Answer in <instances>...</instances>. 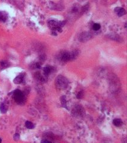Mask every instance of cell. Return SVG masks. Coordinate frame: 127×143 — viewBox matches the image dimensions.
I'll list each match as a JSON object with an SVG mask.
<instances>
[{
	"label": "cell",
	"instance_id": "cell-1",
	"mask_svg": "<svg viewBox=\"0 0 127 143\" xmlns=\"http://www.w3.org/2000/svg\"><path fill=\"white\" fill-rule=\"evenodd\" d=\"M55 84L57 88L60 89V90L65 89L68 87V81L67 80V79L65 78L64 76L60 75L56 78V79H55Z\"/></svg>",
	"mask_w": 127,
	"mask_h": 143
},
{
	"label": "cell",
	"instance_id": "cell-2",
	"mask_svg": "<svg viewBox=\"0 0 127 143\" xmlns=\"http://www.w3.org/2000/svg\"><path fill=\"white\" fill-rule=\"evenodd\" d=\"M13 97L15 101L18 104H23L25 100V96L24 94L19 90H16L14 91Z\"/></svg>",
	"mask_w": 127,
	"mask_h": 143
},
{
	"label": "cell",
	"instance_id": "cell-3",
	"mask_svg": "<svg viewBox=\"0 0 127 143\" xmlns=\"http://www.w3.org/2000/svg\"><path fill=\"white\" fill-rule=\"evenodd\" d=\"M62 22H59L57 21H55V20H50L49 22V25L51 29L54 30H59V32L61 31V28L63 24H62Z\"/></svg>",
	"mask_w": 127,
	"mask_h": 143
},
{
	"label": "cell",
	"instance_id": "cell-4",
	"mask_svg": "<svg viewBox=\"0 0 127 143\" xmlns=\"http://www.w3.org/2000/svg\"><path fill=\"white\" fill-rule=\"evenodd\" d=\"M57 59L60 62H67L71 60L70 59V52L68 51H62L60 52L58 55Z\"/></svg>",
	"mask_w": 127,
	"mask_h": 143
},
{
	"label": "cell",
	"instance_id": "cell-5",
	"mask_svg": "<svg viewBox=\"0 0 127 143\" xmlns=\"http://www.w3.org/2000/svg\"><path fill=\"white\" fill-rule=\"evenodd\" d=\"M92 38L91 34L88 32H84L81 33L79 36V41L82 42H87L91 39Z\"/></svg>",
	"mask_w": 127,
	"mask_h": 143
},
{
	"label": "cell",
	"instance_id": "cell-6",
	"mask_svg": "<svg viewBox=\"0 0 127 143\" xmlns=\"http://www.w3.org/2000/svg\"><path fill=\"white\" fill-rule=\"evenodd\" d=\"M72 113L75 116H82L84 115V110L83 108L80 106H77L73 109Z\"/></svg>",
	"mask_w": 127,
	"mask_h": 143
},
{
	"label": "cell",
	"instance_id": "cell-7",
	"mask_svg": "<svg viewBox=\"0 0 127 143\" xmlns=\"http://www.w3.org/2000/svg\"><path fill=\"white\" fill-rule=\"evenodd\" d=\"M115 11L118 14V16L119 17L123 16L126 14V11H125V9L123 8H121V7H116V8H115Z\"/></svg>",
	"mask_w": 127,
	"mask_h": 143
},
{
	"label": "cell",
	"instance_id": "cell-8",
	"mask_svg": "<svg viewBox=\"0 0 127 143\" xmlns=\"http://www.w3.org/2000/svg\"><path fill=\"white\" fill-rule=\"evenodd\" d=\"M23 79H24V75L23 74H20L14 79V84H20L21 83L23 82Z\"/></svg>",
	"mask_w": 127,
	"mask_h": 143
},
{
	"label": "cell",
	"instance_id": "cell-9",
	"mask_svg": "<svg viewBox=\"0 0 127 143\" xmlns=\"http://www.w3.org/2000/svg\"><path fill=\"white\" fill-rule=\"evenodd\" d=\"M79 51L78 50H74L70 52V59L71 60H74L76 58V57L78 55Z\"/></svg>",
	"mask_w": 127,
	"mask_h": 143
},
{
	"label": "cell",
	"instance_id": "cell-10",
	"mask_svg": "<svg viewBox=\"0 0 127 143\" xmlns=\"http://www.w3.org/2000/svg\"><path fill=\"white\" fill-rule=\"evenodd\" d=\"M44 72V74L46 76L49 75L52 71V68L51 66H46L43 69Z\"/></svg>",
	"mask_w": 127,
	"mask_h": 143
},
{
	"label": "cell",
	"instance_id": "cell-11",
	"mask_svg": "<svg viewBox=\"0 0 127 143\" xmlns=\"http://www.w3.org/2000/svg\"><path fill=\"white\" fill-rule=\"evenodd\" d=\"M7 19V14L5 12L1 11L0 12V21L5 22Z\"/></svg>",
	"mask_w": 127,
	"mask_h": 143
},
{
	"label": "cell",
	"instance_id": "cell-12",
	"mask_svg": "<svg viewBox=\"0 0 127 143\" xmlns=\"http://www.w3.org/2000/svg\"><path fill=\"white\" fill-rule=\"evenodd\" d=\"M113 123L115 126H120L122 125V122L120 119H115L113 121Z\"/></svg>",
	"mask_w": 127,
	"mask_h": 143
},
{
	"label": "cell",
	"instance_id": "cell-13",
	"mask_svg": "<svg viewBox=\"0 0 127 143\" xmlns=\"http://www.w3.org/2000/svg\"><path fill=\"white\" fill-rule=\"evenodd\" d=\"M25 125L26 128H28V129H32L34 128V125H33V123H32L31 122H30V121H27V122H26Z\"/></svg>",
	"mask_w": 127,
	"mask_h": 143
},
{
	"label": "cell",
	"instance_id": "cell-14",
	"mask_svg": "<svg viewBox=\"0 0 127 143\" xmlns=\"http://www.w3.org/2000/svg\"><path fill=\"white\" fill-rule=\"evenodd\" d=\"M0 65H1V67L2 69H5L7 68V67H8L9 66V63H8V62L7 61H2L0 63Z\"/></svg>",
	"mask_w": 127,
	"mask_h": 143
},
{
	"label": "cell",
	"instance_id": "cell-15",
	"mask_svg": "<svg viewBox=\"0 0 127 143\" xmlns=\"http://www.w3.org/2000/svg\"><path fill=\"white\" fill-rule=\"evenodd\" d=\"M100 27H101V26H100V24H99V23H94L93 26V30H96V31L99 30L100 29Z\"/></svg>",
	"mask_w": 127,
	"mask_h": 143
},
{
	"label": "cell",
	"instance_id": "cell-16",
	"mask_svg": "<svg viewBox=\"0 0 127 143\" xmlns=\"http://www.w3.org/2000/svg\"><path fill=\"white\" fill-rule=\"evenodd\" d=\"M35 76L36 78L38 79L40 81H44L45 79L44 78V77L42 76V75H41L39 73H37L35 74Z\"/></svg>",
	"mask_w": 127,
	"mask_h": 143
},
{
	"label": "cell",
	"instance_id": "cell-17",
	"mask_svg": "<svg viewBox=\"0 0 127 143\" xmlns=\"http://www.w3.org/2000/svg\"><path fill=\"white\" fill-rule=\"evenodd\" d=\"M0 110H1V112L2 113H5L7 112V108L5 107V106L4 104H2L0 106Z\"/></svg>",
	"mask_w": 127,
	"mask_h": 143
},
{
	"label": "cell",
	"instance_id": "cell-18",
	"mask_svg": "<svg viewBox=\"0 0 127 143\" xmlns=\"http://www.w3.org/2000/svg\"><path fill=\"white\" fill-rule=\"evenodd\" d=\"M83 96H84V93H83L82 91H80L79 93H78V94H77V98L78 99H81L82 98Z\"/></svg>",
	"mask_w": 127,
	"mask_h": 143
},
{
	"label": "cell",
	"instance_id": "cell-19",
	"mask_svg": "<svg viewBox=\"0 0 127 143\" xmlns=\"http://www.w3.org/2000/svg\"><path fill=\"white\" fill-rule=\"evenodd\" d=\"M110 38L111 39H114V40H116V41H120L119 39H121V38H119V36H117V35H112L110 36Z\"/></svg>",
	"mask_w": 127,
	"mask_h": 143
},
{
	"label": "cell",
	"instance_id": "cell-20",
	"mask_svg": "<svg viewBox=\"0 0 127 143\" xmlns=\"http://www.w3.org/2000/svg\"><path fill=\"white\" fill-rule=\"evenodd\" d=\"M88 10V4H86V5H85L84 7H83L82 8V13H84V12H85L86 11H87V10Z\"/></svg>",
	"mask_w": 127,
	"mask_h": 143
},
{
	"label": "cell",
	"instance_id": "cell-21",
	"mask_svg": "<svg viewBox=\"0 0 127 143\" xmlns=\"http://www.w3.org/2000/svg\"><path fill=\"white\" fill-rule=\"evenodd\" d=\"M19 138H20V136L19 134H16L15 135H14V140H16V141L18 140L19 139Z\"/></svg>",
	"mask_w": 127,
	"mask_h": 143
},
{
	"label": "cell",
	"instance_id": "cell-22",
	"mask_svg": "<svg viewBox=\"0 0 127 143\" xmlns=\"http://www.w3.org/2000/svg\"><path fill=\"white\" fill-rule=\"evenodd\" d=\"M35 68H37V69H40L41 68V64L39 63H36L35 64Z\"/></svg>",
	"mask_w": 127,
	"mask_h": 143
},
{
	"label": "cell",
	"instance_id": "cell-23",
	"mask_svg": "<svg viewBox=\"0 0 127 143\" xmlns=\"http://www.w3.org/2000/svg\"><path fill=\"white\" fill-rule=\"evenodd\" d=\"M42 143H51V141H49V140H42L41 141Z\"/></svg>",
	"mask_w": 127,
	"mask_h": 143
},
{
	"label": "cell",
	"instance_id": "cell-24",
	"mask_svg": "<svg viewBox=\"0 0 127 143\" xmlns=\"http://www.w3.org/2000/svg\"><path fill=\"white\" fill-rule=\"evenodd\" d=\"M78 1H85V0H78Z\"/></svg>",
	"mask_w": 127,
	"mask_h": 143
},
{
	"label": "cell",
	"instance_id": "cell-25",
	"mask_svg": "<svg viewBox=\"0 0 127 143\" xmlns=\"http://www.w3.org/2000/svg\"><path fill=\"white\" fill-rule=\"evenodd\" d=\"M125 28H127V23H125Z\"/></svg>",
	"mask_w": 127,
	"mask_h": 143
},
{
	"label": "cell",
	"instance_id": "cell-26",
	"mask_svg": "<svg viewBox=\"0 0 127 143\" xmlns=\"http://www.w3.org/2000/svg\"><path fill=\"white\" fill-rule=\"evenodd\" d=\"M1 141H2V140H1V138H0V143H1Z\"/></svg>",
	"mask_w": 127,
	"mask_h": 143
}]
</instances>
